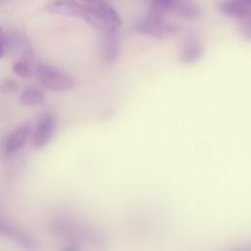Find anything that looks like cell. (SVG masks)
Listing matches in <instances>:
<instances>
[{
  "mask_svg": "<svg viewBox=\"0 0 251 251\" xmlns=\"http://www.w3.org/2000/svg\"><path fill=\"white\" fill-rule=\"evenodd\" d=\"M120 54V36L118 31L102 34L101 57L106 63H113Z\"/></svg>",
  "mask_w": 251,
  "mask_h": 251,
  "instance_id": "30bf717a",
  "label": "cell"
},
{
  "mask_svg": "<svg viewBox=\"0 0 251 251\" xmlns=\"http://www.w3.org/2000/svg\"><path fill=\"white\" fill-rule=\"evenodd\" d=\"M175 0H151L149 14L164 17L169 13L170 8Z\"/></svg>",
  "mask_w": 251,
  "mask_h": 251,
  "instance_id": "7c38bea8",
  "label": "cell"
},
{
  "mask_svg": "<svg viewBox=\"0 0 251 251\" xmlns=\"http://www.w3.org/2000/svg\"><path fill=\"white\" fill-rule=\"evenodd\" d=\"M217 6L221 14L238 21L251 14V0H221Z\"/></svg>",
  "mask_w": 251,
  "mask_h": 251,
  "instance_id": "8992f818",
  "label": "cell"
},
{
  "mask_svg": "<svg viewBox=\"0 0 251 251\" xmlns=\"http://www.w3.org/2000/svg\"><path fill=\"white\" fill-rule=\"evenodd\" d=\"M31 133V126L26 123L14 129L4 140L2 152L5 156H12L21 150L29 139Z\"/></svg>",
  "mask_w": 251,
  "mask_h": 251,
  "instance_id": "5b68a950",
  "label": "cell"
},
{
  "mask_svg": "<svg viewBox=\"0 0 251 251\" xmlns=\"http://www.w3.org/2000/svg\"><path fill=\"white\" fill-rule=\"evenodd\" d=\"M36 75L39 82L45 88L51 90H69L75 85V81L71 76L48 65H39L36 69Z\"/></svg>",
  "mask_w": 251,
  "mask_h": 251,
  "instance_id": "3957f363",
  "label": "cell"
},
{
  "mask_svg": "<svg viewBox=\"0 0 251 251\" xmlns=\"http://www.w3.org/2000/svg\"><path fill=\"white\" fill-rule=\"evenodd\" d=\"M45 10L50 14L66 17L82 18L84 15V5L75 0H55L48 3Z\"/></svg>",
  "mask_w": 251,
  "mask_h": 251,
  "instance_id": "ba28073f",
  "label": "cell"
},
{
  "mask_svg": "<svg viewBox=\"0 0 251 251\" xmlns=\"http://www.w3.org/2000/svg\"><path fill=\"white\" fill-rule=\"evenodd\" d=\"M169 13L188 21L199 20L202 17V10L192 0H175Z\"/></svg>",
  "mask_w": 251,
  "mask_h": 251,
  "instance_id": "9c48e42d",
  "label": "cell"
},
{
  "mask_svg": "<svg viewBox=\"0 0 251 251\" xmlns=\"http://www.w3.org/2000/svg\"><path fill=\"white\" fill-rule=\"evenodd\" d=\"M133 32L157 39H164L179 31V26L165 20L164 17L147 14L137 19L131 26Z\"/></svg>",
  "mask_w": 251,
  "mask_h": 251,
  "instance_id": "7a4b0ae2",
  "label": "cell"
},
{
  "mask_svg": "<svg viewBox=\"0 0 251 251\" xmlns=\"http://www.w3.org/2000/svg\"><path fill=\"white\" fill-rule=\"evenodd\" d=\"M6 1H8V0H0V5H1V4H3V3H4V2H6Z\"/></svg>",
  "mask_w": 251,
  "mask_h": 251,
  "instance_id": "d6986e66",
  "label": "cell"
},
{
  "mask_svg": "<svg viewBox=\"0 0 251 251\" xmlns=\"http://www.w3.org/2000/svg\"><path fill=\"white\" fill-rule=\"evenodd\" d=\"M62 251H79L75 245H67Z\"/></svg>",
  "mask_w": 251,
  "mask_h": 251,
  "instance_id": "e0dca14e",
  "label": "cell"
},
{
  "mask_svg": "<svg viewBox=\"0 0 251 251\" xmlns=\"http://www.w3.org/2000/svg\"><path fill=\"white\" fill-rule=\"evenodd\" d=\"M21 101L26 106L39 105L44 101V94L35 87H27L22 92Z\"/></svg>",
  "mask_w": 251,
  "mask_h": 251,
  "instance_id": "8fae6325",
  "label": "cell"
},
{
  "mask_svg": "<svg viewBox=\"0 0 251 251\" xmlns=\"http://www.w3.org/2000/svg\"><path fill=\"white\" fill-rule=\"evenodd\" d=\"M13 71L24 78H29L32 76V72L28 65L25 62H17L13 65Z\"/></svg>",
  "mask_w": 251,
  "mask_h": 251,
  "instance_id": "5bb4252c",
  "label": "cell"
},
{
  "mask_svg": "<svg viewBox=\"0 0 251 251\" xmlns=\"http://www.w3.org/2000/svg\"><path fill=\"white\" fill-rule=\"evenodd\" d=\"M239 33L248 42H251V14L239 21Z\"/></svg>",
  "mask_w": 251,
  "mask_h": 251,
  "instance_id": "4fadbf2b",
  "label": "cell"
},
{
  "mask_svg": "<svg viewBox=\"0 0 251 251\" xmlns=\"http://www.w3.org/2000/svg\"><path fill=\"white\" fill-rule=\"evenodd\" d=\"M8 48V42L5 38L0 37V59L4 56V54L6 53V50Z\"/></svg>",
  "mask_w": 251,
  "mask_h": 251,
  "instance_id": "2e32d148",
  "label": "cell"
},
{
  "mask_svg": "<svg viewBox=\"0 0 251 251\" xmlns=\"http://www.w3.org/2000/svg\"><path fill=\"white\" fill-rule=\"evenodd\" d=\"M82 19L101 34L117 32L123 25L118 12L103 0L84 5Z\"/></svg>",
  "mask_w": 251,
  "mask_h": 251,
  "instance_id": "6da1fadb",
  "label": "cell"
},
{
  "mask_svg": "<svg viewBox=\"0 0 251 251\" xmlns=\"http://www.w3.org/2000/svg\"><path fill=\"white\" fill-rule=\"evenodd\" d=\"M18 87H19V85L14 79L5 78L4 80H2V82L0 84V91L4 92V93L14 92L18 89Z\"/></svg>",
  "mask_w": 251,
  "mask_h": 251,
  "instance_id": "9a60e30c",
  "label": "cell"
},
{
  "mask_svg": "<svg viewBox=\"0 0 251 251\" xmlns=\"http://www.w3.org/2000/svg\"><path fill=\"white\" fill-rule=\"evenodd\" d=\"M86 2H89V3H92V2H96V1H102V0H84Z\"/></svg>",
  "mask_w": 251,
  "mask_h": 251,
  "instance_id": "ac0fdd59",
  "label": "cell"
},
{
  "mask_svg": "<svg viewBox=\"0 0 251 251\" xmlns=\"http://www.w3.org/2000/svg\"><path fill=\"white\" fill-rule=\"evenodd\" d=\"M56 129V119L52 114L44 115L35 129L33 136V146L41 149L48 144Z\"/></svg>",
  "mask_w": 251,
  "mask_h": 251,
  "instance_id": "52a82bcc",
  "label": "cell"
},
{
  "mask_svg": "<svg viewBox=\"0 0 251 251\" xmlns=\"http://www.w3.org/2000/svg\"><path fill=\"white\" fill-rule=\"evenodd\" d=\"M1 34H2V28L0 27V37H1Z\"/></svg>",
  "mask_w": 251,
  "mask_h": 251,
  "instance_id": "ffe728a7",
  "label": "cell"
},
{
  "mask_svg": "<svg viewBox=\"0 0 251 251\" xmlns=\"http://www.w3.org/2000/svg\"><path fill=\"white\" fill-rule=\"evenodd\" d=\"M204 50V44L199 34L194 30H190L180 42L178 61L182 65H192L202 58Z\"/></svg>",
  "mask_w": 251,
  "mask_h": 251,
  "instance_id": "277c9868",
  "label": "cell"
}]
</instances>
